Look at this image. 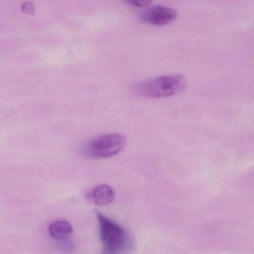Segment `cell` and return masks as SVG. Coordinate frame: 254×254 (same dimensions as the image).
<instances>
[{
  "instance_id": "1",
  "label": "cell",
  "mask_w": 254,
  "mask_h": 254,
  "mask_svg": "<svg viewBox=\"0 0 254 254\" xmlns=\"http://www.w3.org/2000/svg\"><path fill=\"white\" fill-rule=\"evenodd\" d=\"M99 227V236L103 245V253L123 254L133 248V239L130 233L102 212L96 211Z\"/></svg>"
},
{
  "instance_id": "2",
  "label": "cell",
  "mask_w": 254,
  "mask_h": 254,
  "mask_svg": "<svg viewBox=\"0 0 254 254\" xmlns=\"http://www.w3.org/2000/svg\"><path fill=\"white\" fill-rule=\"evenodd\" d=\"M187 79L183 75H162L138 83L134 90L145 97L166 98L184 91Z\"/></svg>"
},
{
  "instance_id": "3",
  "label": "cell",
  "mask_w": 254,
  "mask_h": 254,
  "mask_svg": "<svg viewBox=\"0 0 254 254\" xmlns=\"http://www.w3.org/2000/svg\"><path fill=\"white\" fill-rule=\"evenodd\" d=\"M127 143L126 136L120 133H108L95 137L82 149L84 157L91 160L108 158L121 152Z\"/></svg>"
},
{
  "instance_id": "4",
  "label": "cell",
  "mask_w": 254,
  "mask_h": 254,
  "mask_svg": "<svg viewBox=\"0 0 254 254\" xmlns=\"http://www.w3.org/2000/svg\"><path fill=\"white\" fill-rule=\"evenodd\" d=\"M178 15V11L174 8L157 5H153L142 11L140 19L146 24L163 26L175 21Z\"/></svg>"
},
{
  "instance_id": "5",
  "label": "cell",
  "mask_w": 254,
  "mask_h": 254,
  "mask_svg": "<svg viewBox=\"0 0 254 254\" xmlns=\"http://www.w3.org/2000/svg\"><path fill=\"white\" fill-rule=\"evenodd\" d=\"M116 193L113 188L106 184L98 186L91 192V199L98 206H108L114 202Z\"/></svg>"
},
{
  "instance_id": "6",
  "label": "cell",
  "mask_w": 254,
  "mask_h": 254,
  "mask_svg": "<svg viewBox=\"0 0 254 254\" xmlns=\"http://www.w3.org/2000/svg\"><path fill=\"white\" fill-rule=\"evenodd\" d=\"M49 233L56 240H66L72 236L73 227L67 221L59 220L50 224Z\"/></svg>"
},
{
  "instance_id": "7",
  "label": "cell",
  "mask_w": 254,
  "mask_h": 254,
  "mask_svg": "<svg viewBox=\"0 0 254 254\" xmlns=\"http://www.w3.org/2000/svg\"><path fill=\"white\" fill-rule=\"evenodd\" d=\"M127 3L134 7H147L151 5L153 0H125Z\"/></svg>"
},
{
  "instance_id": "8",
  "label": "cell",
  "mask_w": 254,
  "mask_h": 254,
  "mask_svg": "<svg viewBox=\"0 0 254 254\" xmlns=\"http://www.w3.org/2000/svg\"><path fill=\"white\" fill-rule=\"evenodd\" d=\"M22 9L24 12L27 13V14H31V13L34 12V5L32 2H27L26 3L23 4L22 6Z\"/></svg>"
}]
</instances>
